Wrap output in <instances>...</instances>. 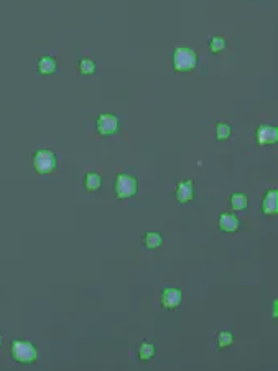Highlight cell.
<instances>
[{
	"label": "cell",
	"instance_id": "cell-4",
	"mask_svg": "<svg viewBox=\"0 0 278 371\" xmlns=\"http://www.w3.org/2000/svg\"><path fill=\"white\" fill-rule=\"evenodd\" d=\"M138 192V180L130 173H119L116 178V195L120 200L134 198Z\"/></svg>",
	"mask_w": 278,
	"mask_h": 371
},
{
	"label": "cell",
	"instance_id": "cell-2",
	"mask_svg": "<svg viewBox=\"0 0 278 371\" xmlns=\"http://www.w3.org/2000/svg\"><path fill=\"white\" fill-rule=\"evenodd\" d=\"M10 355L17 363L32 364L38 358V350L33 343L27 342V340H14L10 346Z\"/></svg>",
	"mask_w": 278,
	"mask_h": 371
},
{
	"label": "cell",
	"instance_id": "cell-20",
	"mask_svg": "<svg viewBox=\"0 0 278 371\" xmlns=\"http://www.w3.org/2000/svg\"><path fill=\"white\" fill-rule=\"evenodd\" d=\"M273 317H276V300L273 302Z\"/></svg>",
	"mask_w": 278,
	"mask_h": 371
},
{
	"label": "cell",
	"instance_id": "cell-13",
	"mask_svg": "<svg viewBox=\"0 0 278 371\" xmlns=\"http://www.w3.org/2000/svg\"><path fill=\"white\" fill-rule=\"evenodd\" d=\"M163 244V236L158 233V231H148V233H145L143 236V246L147 249H156Z\"/></svg>",
	"mask_w": 278,
	"mask_h": 371
},
{
	"label": "cell",
	"instance_id": "cell-21",
	"mask_svg": "<svg viewBox=\"0 0 278 371\" xmlns=\"http://www.w3.org/2000/svg\"><path fill=\"white\" fill-rule=\"evenodd\" d=\"M0 345H2V333H0Z\"/></svg>",
	"mask_w": 278,
	"mask_h": 371
},
{
	"label": "cell",
	"instance_id": "cell-8",
	"mask_svg": "<svg viewBox=\"0 0 278 371\" xmlns=\"http://www.w3.org/2000/svg\"><path fill=\"white\" fill-rule=\"evenodd\" d=\"M262 211L267 216H275L278 213V190L276 188H268L263 195Z\"/></svg>",
	"mask_w": 278,
	"mask_h": 371
},
{
	"label": "cell",
	"instance_id": "cell-14",
	"mask_svg": "<svg viewBox=\"0 0 278 371\" xmlns=\"http://www.w3.org/2000/svg\"><path fill=\"white\" fill-rule=\"evenodd\" d=\"M229 203H231V208L234 211H244L249 206V198H247L245 193H232L231 198H229Z\"/></svg>",
	"mask_w": 278,
	"mask_h": 371
},
{
	"label": "cell",
	"instance_id": "cell-10",
	"mask_svg": "<svg viewBox=\"0 0 278 371\" xmlns=\"http://www.w3.org/2000/svg\"><path fill=\"white\" fill-rule=\"evenodd\" d=\"M36 70H38L40 75L43 76H50L54 75L58 71V61L56 58L51 56V54H43L38 61H36Z\"/></svg>",
	"mask_w": 278,
	"mask_h": 371
},
{
	"label": "cell",
	"instance_id": "cell-16",
	"mask_svg": "<svg viewBox=\"0 0 278 371\" xmlns=\"http://www.w3.org/2000/svg\"><path fill=\"white\" fill-rule=\"evenodd\" d=\"M98 71V65L92 58H81L79 61V73L84 76H90Z\"/></svg>",
	"mask_w": 278,
	"mask_h": 371
},
{
	"label": "cell",
	"instance_id": "cell-9",
	"mask_svg": "<svg viewBox=\"0 0 278 371\" xmlns=\"http://www.w3.org/2000/svg\"><path fill=\"white\" fill-rule=\"evenodd\" d=\"M174 198L179 203H190L195 200V183L191 180H183L174 190Z\"/></svg>",
	"mask_w": 278,
	"mask_h": 371
},
{
	"label": "cell",
	"instance_id": "cell-1",
	"mask_svg": "<svg viewBox=\"0 0 278 371\" xmlns=\"http://www.w3.org/2000/svg\"><path fill=\"white\" fill-rule=\"evenodd\" d=\"M173 68L178 73H188L198 68V53L190 46H178L173 50Z\"/></svg>",
	"mask_w": 278,
	"mask_h": 371
},
{
	"label": "cell",
	"instance_id": "cell-3",
	"mask_svg": "<svg viewBox=\"0 0 278 371\" xmlns=\"http://www.w3.org/2000/svg\"><path fill=\"white\" fill-rule=\"evenodd\" d=\"M33 168L40 175H50L58 167V157L50 149H40L33 154Z\"/></svg>",
	"mask_w": 278,
	"mask_h": 371
},
{
	"label": "cell",
	"instance_id": "cell-17",
	"mask_svg": "<svg viewBox=\"0 0 278 371\" xmlns=\"http://www.w3.org/2000/svg\"><path fill=\"white\" fill-rule=\"evenodd\" d=\"M216 343H217V348H227V346H231L234 343V335L231 332L222 330L216 335Z\"/></svg>",
	"mask_w": 278,
	"mask_h": 371
},
{
	"label": "cell",
	"instance_id": "cell-6",
	"mask_svg": "<svg viewBox=\"0 0 278 371\" xmlns=\"http://www.w3.org/2000/svg\"><path fill=\"white\" fill-rule=\"evenodd\" d=\"M181 300H183V294H181V290L176 289V287H166L161 290V295H160V302H161V307L166 308V310H174L181 305Z\"/></svg>",
	"mask_w": 278,
	"mask_h": 371
},
{
	"label": "cell",
	"instance_id": "cell-7",
	"mask_svg": "<svg viewBox=\"0 0 278 371\" xmlns=\"http://www.w3.org/2000/svg\"><path fill=\"white\" fill-rule=\"evenodd\" d=\"M257 142L258 145H271L278 141V129L270 124H260L257 127Z\"/></svg>",
	"mask_w": 278,
	"mask_h": 371
},
{
	"label": "cell",
	"instance_id": "cell-19",
	"mask_svg": "<svg viewBox=\"0 0 278 371\" xmlns=\"http://www.w3.org/2000/svg\"><path fill=\"white\" fill-rule=\"evenodd\" d=\"M232 134V127L227 122H217L216 126V139L217 141H227Z\"/></svg>",
	"mask_w": 278,
	"mask_h": 371
},
{
	"label": "cell",
	"instance_id": "cell-11",
	"mask_svg": "<svg viewBox=\"0 0 278 371\" xmlns=\"http://www.w3.org/2000/svg\"><path fill=\"white\" fill-rule=\"evenodd\" d=\"M217 224H219L221 231H224V233H234V231H237L240 228L239 218L234 213H221Z\"/></svg>",
	"mask_w": 278,
	"mask_h": 371
},
{
	"label": "cell",
	"instance_id": "cell-15",
	"mask_svg": "<svg viewBox=\"0 0 278 371\" xmlns=\"http://www.w3.org/2000/svg\"><path fill=\"white\" fill-rule=\"evenodd\" d=\"M137 353H138V358H140L142 361H150L155 356V345L152 342H147V340H145V342L138 345Z\"/></svg>",
	"mask_w": 278,
	"mask_h": 371
},
{
	"label": "cell",
	"instance_id": "cell-5",
	"mask_svg": "<svg viewBox=\"0 0 278 371\" xmlns=\"http://www.w3.org/2000/svg\"><path fill=\"white\" fill-rule=\"evenodd\" d=\"M119 117L116 114H101L96 120V129L101 137H111L119 132Z\"/></svg>",
	"mask_w": 278,
	"mask_h": 371
},
{
	"label": "cell",
	"instance_id": "cell-18",
	"mask_svg": "<svg viewBox=\"0 0 278 371\" xmlns=\"http://www.w3.org/2000/svg\"><path fill=\"white\" fill-rule=\"evenodd\" d=\"M226 46H227V41L222 38V36H211V40H209V50H211V53L217 54V53L224 51Z\"/></svg>",
	"mask_w": 278,
	"mask_h": 371
},
{
	"label": "cell",
	"instance_id": "cell-12",
	"mask_svg": "<svg viewBox=\"0 0 278 371\" xmlns=\"http://www.w3.org/2000/svg\"><path fill=\"white\" fill-rule=\"evenodd\" d=\"M84 187L87 192H98L102 187V177L98 172H87L84 175Z\"/></svg>",
	"mask_w": 278,
	"mask_h": 371
}]
</instances>
